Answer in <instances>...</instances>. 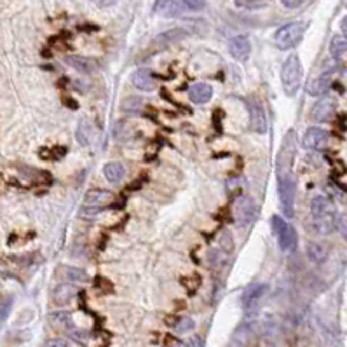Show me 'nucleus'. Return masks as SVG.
Wrapping results in <instances>:
<instances>
[{
    "label": "nucleus",
    "instance_id": "e433bc0d",
    "mask_svg": "<svg viewBox=\"0 0 347 347\" xmlns=\"http://www.w3.org/2000/svg\"><path fill=\"white\" fill-rule=\"evenodd\" d=\"M44 347H68V344L63 338H49Z\"/></svg>",
    "mask_w": 347,
    "mask_h": 347
},
{
    "label": "nucleus",
    "instance_id": "bb28decb",
    "mask_svg": "<svg viewBox=\"0 0 347 347\" xmlns=\"http://www.w3.org/2000/svg\"><path fill=\"white\" fill-rule=\"evenodd\" d=\"M63 272H65L63 276L72 283H84L87 279L86 270L77 269V267H63Z\"/></svg>",
    "mask_w": 347,
    "mask_h": 347
},
{
    "label": "nucleus",
    "instance_id": "f257e3e1",
    "mask_svg": "<svg viewBox=\"0 0 347 347\" xmlns=\"http://www.w3.org/2000/svg\"><path fill=\"white\" fill-rule=\"evenodd\" d=\"M311 215L314 228L319 234H330L337 227V210L333 202L325 196L311 199Z\"/></svg>",
    "mask_w": 347,
    "mask_h": 347
},
{
    "label": "nucleus",
    "instance_id": "6e6552de",
    "mask_svg": "<svg viewBox=\"0 0 347 347\" xmlns=\"http://www.w3.org/2000/svg\"><path fill=\"white\" fill-rule=\"evenodd\" d=\"M328 142H330L328 131H325L323 128H317V126L309 128L306 133H304V138H302L304 149L312 150V152L325 150L328 147Z\"/></svg>",
    "mask_w": 347,
    "mask_h": 347
},
{
    "label": "nucleus",
    "instance_id": "7ed1b4c3",
    "mask_svg": "<svg viewBox=\"0 0 347 347\" xmlns=\"http://www.w3.org/2000/svg\"><path fill=\"white\" fill-rule=\"evenodd\" d=\"M295 131L290 129L283 138L281 150L277 154V176L290 175L291 168H293L295 154H297V136Z\"/></svg>",
    "mask_w": 347,
    "mask_h": 347
},
{
    "label": "nucleus",
    "instance_id": "f704fd0d",
    "mask_svg": "<svg viewBox=\"0 0 347 347\" xmlns=\"http://www.w3.org/2000/svg\"><path fill=\"white\" fill-rule=\"evenodd\" d=\"M220 246H222L223 251H227V253L232 251V246H234V243H232V236L228 234L227 230L223 232L222 238H220Z\"/></svg>",
    "mask_w": 347,
    "mask_h": 347
},
{
    "label": "nucleus",
    "instance_id": "79ce46f5",
    "mask_svg": "<svg viewBox=\"0 0 347 347\" xmlns=\"http://www.w3.org/2000/svg\"><path fill=\"white\" fill-rule=\"evenodd\" d=\"M340 30L347 37V16H344V18H342V21H340Z\"/></svg>",
    "mask_w": 347,
    "mask_h": 347
},
{
    "label": "nucleus",
    "instance_id": "2eb2a0df",
    "mask_svg": "<svg viewBox=\"0 0 347 347\" xmlns=\"http://www.w3.org/2000/svg\"><path fill=\"white\" fill-rule=\"evenodd\" d=\"M333 75H335L333 72H325V74L317 75V77H314L311 82H309L307 92L311 96H323L325 92L330 89V86H332Z\"/></svg>",
    "mask_w": 347,
    "mask_h": 347
},
{
    "label": "nucleus",
    "instance_id": "1a4fd4ad",
    "mask_svg": "<svg viewBox=\"0 0 347 347\" xmlns=\"http://www.w3.org/2000/svg\"><path fill=\"white\" fill-rule=\"evenodd\" d=\"M185 11H189V6L185 0H155L154 12L164 18H176L181 16Z\"/></svg>",
    "mask_w": 347,
    "mask_h": 347
},
{
    "label": "nucleus",
    "instance_id": "c756f323",
    "mask_svg": "<svg viewBox=\"0 0 347 347\" xmlns=\"http://www.w3.org/2000/svg\"><path fill=\"white\" fill-rule=\"evenodd\" d=\"M12 307V297H2L0 298V325L7 319Z\"/></svg>",
    "mask_w": 347,
    "mask_h": 347
},
{
    "label": "nucleus",
    "instance_id": "cd10ccee",
    "mask_svg": "<svg viewBox=\"0 0 347 347\" xmlns=\"http://www.w3.org/2000/svg\"><path fill=\"white\" fill-rule=\"evenodd\" d=\"M142 107H143V100L140 98V96H129V98L122 101V110H126V112H140Z\"/></svg>",
    "mask_w": 347,
    "mask_h": 347
},
{
    "label": "nucleus",
    "instance_id": "2f4dec72",
    "mask_svg": "<svg viewBox=\"0 0 347 347\" xmlns=\"http://www.w3.org/2000/svg\"><path fill=\"white\" fill-rule=\"evenodd\" d=\"M175 330L178 333L192 332V330H194V321L190 319V317H181V319H178V323L175 325Z\"/></svg>",
    "mask_w": 347,
    "mask_h": 347
},
{
    "label": "nucleus",
    "instance_id": "5701e85b",
    "mask_svg": "<svg viewBox=\"0 0 347 347\" xmlns=\"http://www.w3.org/2000/svg\"><path fill=\"white\" fill-rule=\"evenodd\" d=\"M306 253L309 260H312L314 264H321V262H325V258L328 257V248L321 243H309L306 248Z\"/></svg>",
    "mask_w": 347,
    "mask_h": 347
},
{
    "label": "nucleus",
    "instance_id": "20e7f679",
    "mask_svg": "<svg viewBox=\"0 0 347 347\" xmlns=\"http://www.w3.org/2000/svg\"><path fill=\"white\" fill-rule=\"evenodd\" d=\"M295 178L293 175L277 176V194L281 201V210L286 218H291L295 215Z\"/></svg>",
    "mask_w": 347,
    "mask_h": 347
},
{
    "label": "nucleus",
    "instance_id": "ea45409f",
    "mask_svg": "<svg viewBox=\"0 0 347 347\" xmlns=\"http://www.w3.org/2000/svg\"><path fill=\"white\" fill-rule=\"evenodd\" d=\"M113 2H115V0H95V4L100 7H108V6H112Z\"/></svg>",
    "mask_w": 347,
    "mask_h": 347
},
{
    "label": "nucleus",
    "instance_id": "7c9ffc66",
    "mask_svg": "<svg viewBox=\"0 0 347 347\" xmlns=\"http://www.w3.org/2000/svg\"><path fill=\"white\" fill-rule=\"evenodd\" d=\"M65 154H66L65 147H54V149L42 150L40 152V157H45V159H61Z\"/></svg>",
    "mask_w": 347,
    "mask_h": 347
},
{
    "label": "nucleus",
    "instance_id": "a211bd4d",
    "mask_svg": "<svg viewBox=\"0 0 347 347\" xmlns=\"http://www.w3.org/2000/svg\"><path fill=\"white\" fill-rule=\"evenodd\" d=\"M75 138L82 147H89L95 142V128H92L91 121L87 119H80L77 131H75Z\"/></svg>",
    "mask_w": 347,
    "mask_h": 347
},
{
    "label": "nucleus",
    "instance_id": "39448f33",
    "mask_svg": "<svg viewBox=\"0 0 347 347\" xmlns=\"http://www.w3.org/2000/svg\"><path fill=\"white\" fill-rule=\"evenodd\" d=\"M304 32H306V23H300V21H295V23H288V25L281 27L276 32V37H274V40H276V45H277L279 49L286 51V49L295 48V45H297L298 42L302 40Z\"/></svg>",
    "mask_w": 347,
    "mask_h": 347
},
{
    "label": "nucleus",
    "instance_id": "58836bf2",
    "mask_svg": "<svg viewBox=\"0 0 347 347\" xmlns=\"http://www.w3.org/2000/svg\"><path fill=\"white\" fill-rule=\"evenodd\" d=\"M63 101H65V105H66V107L72 108V110H77V108H79V103H77V101H75V100H72V98H65Z\"/></svg>",
    "mask_w": 347,
    "mask_h": 347
},
{
    "label": "nucleus",
    "instance_id": "423d86ee",
    "mask_svg": "<svg viewBox=\"0 0 347 347\" xmlns=\"http://www.w3.org/2000/svg\"><path fill=\"white\" fill-rule=\"evenodd\" d=\"M272 225L277 234L279 248H281L283 251L293 249L295 244H297V232H295V228L291 227L290 223H286V220L281 217H272Z\"/></svg>",
    "mask_w": 347,
    "mask_h": 347
},
{
    "label": "nucleus",
    "instance_id": "f03ea898",
    "mask_svg": "<svg viewBox=\"0 0 347 347\" xmlns=\"http://www.w3.org/2000/svg\"><path fill=\"white\" fill-rule=\"evenodd\" d=\"M302 75L304 70L300 58L297 54H290L285 60V63H283L281 68V84L288 96L297 95V91L300 89V84H302Z\"/></svg>",
    "mask_w": 347,
    "mask_h": 347
},
{
    "label": "nucleus",
    "instance_id": "9d476101",
    "mask_svg": "<svg viewBox=\"0 0 347 347\" xmlns=\"http://www.w3.org/2000/svg\"><path fill=\"white\" fill-rule=\"evenodd\" d=\"M248 113L251 129L258 134H264L267 131V115H265V110L260 105V101L257 100L248 101Z\"/></svg>",
    "mask_w": 347,
    "mask_h": 347
},
{
    "label": "nucleus",
    "instance_id": "a19ab883",
    "mask_svg": "<svg viewBox=\"0 0 347 347\" xmlns=\"http://www.w3.org/2000/svg\"><path fill=\"white\" fill-rule=\"evenodd\" d=\"M283 4H285L286 7H297L300 4V0H281Z\"/></svg>",
    "mask_w": 347,
    "mask_h": 347
},
{
    "label": "nucleus",
    "instance_id": "c9c22d12",
    "mask_svg": "<svg viewBox=\"0 0 347 347\" xmlns=\"http://www.w3.org/2000/svg\"><path fill=\"white\" fill-rule=\"evenodd\" d=\"M337 228L342 234V238L347 239V215H340L337 217Z\"/></svg>",
    "mask_w": 347,
    "mask_h": 347
},
{
    "label": "nucleus",
    "instance_id": "4be33fe9",
    "mask_svg": "<svg viewBox=\"0 0 347 347\" xmlns=\"http://www.w3.org/2000/svg\"><path fill=\"white\" fill-rule=\"evenodd\" d=\"M103 175L110 183H119L126 175V168L121 163H108L103 168Z\"/></svg>",
    "mask_w": 347,
    "mask_h": 347
},
{
    "label": "nucleus",
    "instance_id": "72a5a7b5",
    "mask_svg": "<svg viewBox=\"0 0 347 347\" xmlns=\"http://www.w3.org/2000/svg\"><path fill=\"white\" fill-rule=\"evenodd\" d=\"M95 286H96V290L101 291V293H110V291L113 290L112 283L107 281V279H105V277H96Z\"/></svg>",
    "mask_w": 347,
    "mask_h": 347
},
{
    "label": "nucleus",
    "instance_id": "f3484780",
    "mask_svg": "<svg viewBox=\"0 0 347 347\" xmlns=\"http://www.w3.org/2000/svg\"><path fill=\"white\" fill-rule=\"evenodd\" d=\"M211 96H213V89H211V86H208V84H204V82L194 84V86L189 89V98L196 105L208 103L211 100Z\"/></svg>",
    "mask_w": 347,
    "mask_h": 347
},
{
    "label": "nucleus",
    "instance_id": "c85d7f7f",
    "mask_svg": "<svg viewBox=\"0 0 347 347\" xmlns=\"http://www.w3.org/2000/svg\"><path fill=\"white\" fill-rule=\"evenodd\" d=\"M248 338H249V327L243 325V327L238 328V332L234 333V338H232V347L234 345L243 347L248 342Z\"/></svg>",
    "mask_w": 347,
    "mask_h": 347
},
{
    "label": "nucleus",
    "instance_id": "a878e982",
    "mask_svg": "<svg viewBox=\"0 0 347 347\" xmlns=\"http://www.w3.org/2000/svg\"><path fill=\"white\" fill-rule=\"evenodd\" d=\"M164 345L166 347H202V340L199 337H192L190 340H180L176 337L168 335L166 340H164Z\"/></svg>",
    "mask_w": 347,
    "mask_h": 347
},
{
    "label": "nucleus",
    "instance_id": "0eeeda50",
    "mask_svg": "<svg viewBox=\"0 0 347 347\" xmlns=\"http://www.w3.org/2000/svg\"><path fill=\"white\" fill-rule=\"evenodd\" d=\"M257 211H258V208H257L255 199L249 196L239 197L234 206L236 222H238L241 227H248L249 223H253V220L257 218Z\"/></svg>",
    "mask_w": 347,
    "mask_h": 347
},
{
    "label": "nucleus",
    "instance_id": "aec40b11",
    "mask_svg": "<svg viewBox=\"0 0 347 347\" xmlns=\"http://www.w3.org/2000/svg\"><path fill=\"white\" fill-rule=\"evenodd\" d=\"M65 61L68 63L72 68H75L80 74H92L96 70V63L89 60V58H82V56H66Z\"/></svg>",
    "mask_w": 347,
    "mask_h": 347
},
{
    "label": "nucleus",
    "instance_id": "4c0bfd02",
    "mask_svg": "<svg viewBox=\"0 0 347 347\" xmlns=\"http://www.w3.org/2000/svg\"><path fill=\"white\" fill-rule=\"evenodd\" d=\"M189 6V11H199L204 7V4H202V0H185Z\"/></svg>",
    "mask_w": 347,
    "mask_h": 347
},
{
    "label": "nucleus",
    "instance_id": "393cba45",
    "mask_svg": "<svg viewBox=\"0 0 347 347\" xmlns=\"http://www.w3.org/2000/svg\"><path fill=\"white\" fill-rule=\"evenodd\" d=\"M49 321L53 327L58 328H72V314L65 311H58V312H51Z\"/></svg>",
    "mask_w": 347,
    "mask_h": 347
},
{
    "label": "nucleus",
    "instance_id": "4468645a",
    "mask_svg": "<svg viewBox=\"0 0 347 347\" xmlns=\"http://www.w3.org/2000/svg\"><path fill=\"white\" fill-rule=\"evenodd\" d=\"M113 201H115V194L107 189H92L84 197V202L87 206H95V208H107Z\"/></svg>",
    "mask_w": 347,
    "mask_h": 347
},
{
    "label": "nucleus",
    "instance_id": "b1692460",
    "mask_svg": "<svg viewBox=\"0 0 347 347\" xmlns=\"http://www.w3.org/2000/svg\"><path fill=\"white\" fill-rule=\"evenodd\" d=\"M330 53L335 60H342L347 54V37H333L332 44H330Z\"/></svg>",
    "mask_w": 347,
    "mask_h": 347
},
{
    "label": "nucleus",
    "instance_id": "412c9836",
    "mask_svg": "<svg viewBox=\"0 0 347 347\" xmlns=\"http://www.w3.org/2000/svg\"><path fill=\"white\" fill-rule=\"evenodd\" d=\"M187 35H189V32L185 30V28H171V30L163 32L160 35H157L155 42L160 45H169V44H175V42H180Z\"/></svg>",
    "mask_w": 347,
    "mask_h": 347
},
{
    "label": "nucleus",
    "instance_id": "473e14b6",
    "mask_svg": "<svg viewBox=\"0 0 347 347\" xmlns=\"http://www.w3.org/2000/svg\"><path fill=\"white\" fill-rule=\"evenodd\" d=\"M181 285L187 286V290L190 293H194L196 288H199V285H201V277H199L197 274H194V276H190V277H183L181 279Z\"/></svg>",
    "mask_w": 347,
    "mask_h": 347
},
{
    "label": "nucleus",
    "instance_id": "dca6fc26",
    "mask_svg": "<svg viewBox=\"0 0 347 347\" xmlns=\"http://www.w3.org/2000/svg\"><path fill=\"white\" fill-rule=\"evenodd\" d=\"M131 82H133V86L140 91H154L155 89V77H154V74L147 68H138L136 72H133Z\"/></svg>",
    "mask_w": 347,
    "mask_h": 347
},
{
    "label": "nucleus",
    "instance_id": "9b49d317",
    "mask_svg": "<svg viewBox=\"0 0 347 347\" xmlns=\"http://www.w3.org/2000/svg\"><path fill=\"white\" fill-rule=\"evenodd\" d=\"M335 110H337L335 100L323 98V100L316 101L314 107H312L311 112H309V117H311V121H314V122H328L333 117Z\"/></svg>",
    "mask_w": 347,
    "mask_h": 347
},
{
    "label": "nucleus",
    "instance_id": "f8f14e48",
    "mask_svg": "<svg viewBox=\"0 0 347 347\" xmlns=\"http://www.w3.org/2000/svg\"><path fill=\"white\" fill-rule=\"evenodd\" d=\"M267 285H264V283H257V285H251L248 286L246 290L243 291V297H241V302H243V307L249 311V309H255L258 306V302H260L262 298L265 297V293H267Z\"/></svg>",
    "mask_w": 347,
    "mask_h": 347
},
{
    "label": "nucleus",
    "instance_id": "6ab92c4d",
    "mask_svg": "<svg viewBox=\"0 0 347 347\" xmlns=\"http://www.w3.org/2000/svg\"><path fill=\"white\" fill-rule=\"evenodd\" d=\"M75 295H77V288L72 285H58L53 290V302L56 306H66Z\"/></svg>",
    "mask_w": 347,
    "mask_h": 347
},
{
    "label": "nucleus",
    "instance_id": "ddd939ff",
    "mask_svg": "<svg viewBox=\"0 0 347 347\" xmlns=\"http://www.w3.org/2000/svg\"><path fill=\"white\" fill-rule=\"evenodd\" d=\"M228 51H230L232 58L238 61H246L251 54V44L246 35H236L228 40Z\"/></svg>",
    "mask_w": 347,
    "mask_h": 347
}]
</instances>
